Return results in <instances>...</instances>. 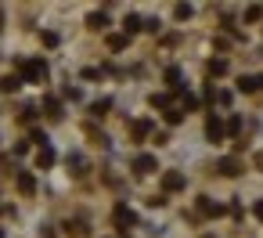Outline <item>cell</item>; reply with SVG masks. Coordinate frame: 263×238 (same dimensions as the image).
Segmentation results:
<instances>
[{"mask_svg": "<svg viewBox=\"0 0 263 238\" xmlns=\"http://www.w3.org/2000/svg\"><path fill=\"white\" fill-rule=\"evenodd\" d=\"M18 69H22V83H25V79H29V83H44V79H47V62L44 58L18 62Z\"/></svg>", "mask_w": 263, "mask_h": 238, "instance_id": "1", "label": "cell"}, {"mask_svg": "<svg viewBox=\"0 0 263 238\" xmlns=\"http://www.w3.org/2000/svg\"><path fill=\"white\" fill-rule=\"evenodd\" d=\"M112 217H116V224H119L123 231L137 224V217H134V210H130V206H116V213H112Z\"/></svg>", "mask_w": 263, "mask_h": 238, "instance_id": "2", "label": "cell"}, {"mask_svg": "<svg viewBox=\"0 0 263 238\" xmlns=\"http://www.w3.org/2000/svg\"><path fill=\"white\" fill-rule=\"evenodd\" d=\"M206 134H209V141H223V123H220L216 115L206 119Z\"/></svg>", "mask_w": 263, "mask_h": 238, "instance_id": "3", "label": "cell"}, {"mask_svg": "<svg viewBox=\"0 0 263 238\" xmlns=\"http://www.w3.org/2000/svg\"><path fill=\"white\" fill-rule=\"evenodd\" d=\"M162 188H166V191H180V188H184V173L170 170V173L162 177Z\"/></svg>", "mask_w": 263, "mask_h": 238, "instance_id": "4", "label": "cell"}, {"mask_svg": "<svg viewBox=\"0 0 263 238\" xmlns=\"http://www.w3.org/2000/svg\"><path fill=\"white\" fill-rule=\"evenodd\" d=\"M134 170H137V173H152V170H155V159H152V155H137V159H134Z\"/></svg>", "mask_w": 263, "mask_h": 238, "instance_id": "5", "label": "cell"}, {"mask_svg": "<svg viewBox=\"0 0 263 238\" xmlns=\"http://www.w3.org/2000/svg\"><path fill=\"white\" fill-rule=\"evenodd\" d=\"M220 173H223V177H235V173H242L238 159H220Z\"/></svg>", "mask_w": 263, "mask_h": 238, "instance_id": "6", "label": "cell"}, {"mask_svg": "<svg viewBox=\"0 0 263 238\" xmlns=\"http://www.w3.org/2000/svg\"><path fill=\"white\" fill-rule=\"evenodd\" d=\"M18 191H22V195H32V191H36L32 173H18Z\"/></svg>", "mask_w": 263, "mask_h": 238, "instance_id": "7", "label": "cell"}, {"mask_svg": "<svg viewBox=\"0 0 263 238\" xmlns=\"http://www.w3.org/2000/svg\"><path fill=\"white\" fill-rule=\"evenodd\" d=\"M22 87V76H4V79H0V91H8V94H15Z\"/></svg>", "mask_w": 263, "mask_h": 238, "instance_id": "8", "label": "cell"}, {"mask_svg": "<svg viewBox=\"0 0 263 238\" xmlns=\"http://www.w3.org/2000/svg\"><path fill=\"white\" fill-rule=\"evenodd\" d=\"M148 134H152V123H148V119H137V123H134V137L141 141V137H148Z\"/></svg>", "mask_w": 263, "mask_h": 238, "instance_id": "9", "label": "cell"}, {"mask_svg": "<svg viewBox=\"0 0 263 238\" xmlns=\"http://www.w3.org/2000/svg\"><path fill=\"white\" fill-rule=\"evenodd\" d=\"M166 83H170L173 91H180V87H184V83H180V69H173V65L166 69Z\"/></svg>", "mask_w": 263, "mask_h": 238, "instance_id": "10", "label": "cell"}, {"mask_svg": "<svg viewBox=\"0 0 263 238\" xmlns=\"http://www.w3.org/2000/svg\"><path fill=\"white\" fill-rule=\"evenodd\" d=\"M36 163H40V166H51V163H54V152H51V144H44V148H40V155H36Z\"/></svg>", "mask_w": 263, "mask_h": 238, "instance_id": "11", "label": "cell"}, {"mask_svg": "<svg viewBox=\"0 0 263 238\" xmlns=\"http://www.w3.org/2000/svg\"><path fill=\"white\" fill-rule=\"evenodd\" d=\"M256 87H259V83H256V76H242V79H238V91H245V94H252Z\"/></svg>", "mask_w": 263, "mask_h": 238, "instance_id": "12", "label": "cell"}, {"mask_svg": "<svg viewBox=\"0 0 263 238\" xmlns=\"http://www.w3.org/2000/svg\"><path fill=\"white\" fill-rule=\"evenodd\" d=\"M44 108H47V115H61V101L58 98H44Z\"/></svg>", "mask_w": 263, "mask_h": 238, "instance_id": "13", "label": "cell"}, {"mask_svg": "<svg viewBox=\"0 0 263 238\" xmlns=\"http://www.w3.org/2000/svg\"><path fill=\"white\" fill-rule=\"evenodd\" d=\"M209 72H213V76H223V72H227V62H223V58H213V62H209Z\"/></svg>", "mask_w": 263, "mask_h": 238, "instance_id": "14", "label": "cell"}, {"mask_svg": "<svg viewBox=\"0 0 263 238\" xmlns=\"http://www.w3.org/2000/svg\"><path fill=\"white\" fill-rule=\"evenodd\" d=\"M87 25H90V29H105V25H108L105 11H101V15H90V18H87Z\"/></svg>", "mask_w": 263, "mask_h": 238, "instance_id": "15", "label": "cell"}, {"mask_svg": "<svg viewBox=\"0 0 263 238\" xmlns=\"http://www.w3.org/2000/svg\"><path fill=\"white\" fill-rule=\"evenodd\" d=\"M108 108H112V101H108V98H101V101H94V105H90V112H94V115H105Z\"/></svg>", "mask_w": 263, "mask_h": 238, "instance_id": "16", "label": "cell"}, {"mask_svg": "<svg viewBox=\"0 0 263 238\" xmlns=\"http://www.w3.org/2000/svg\"><path fill=\"white\" fill-rule=\"evenodd\" d=\"M199 206H202V213H209V217H220V213H223V210H220L216 202H206V198H202V202H199Z\"/></svg>", "mask_w": 263, "mask_h": 238, "instance_id": "17", "label": "cell"}, {"mask_svg": "<svg viewBox=\"0 0 263 238\" xmlns=\"http://www.w3.org/2000/svg\"><path fill=\"white\" fill-rule=\"evenodd\" d=\"M180 119H184V112H180V108H170V112H166V123H170V127H177Z\"/></svg>", "mask_w": 263, "mask_h": 238, "instance_id": "18", "label": "cell"}, {"mask_svg": "<svg viewBox=\"0 0 263 238\" xmlns=\"http://www.w3.org/2000/svg\"><path fill=\"white\" fill-rule=\"evenodd\" d=\"M108 47L112 51H123L126 47V36H108Z\"/></svg>", "mask_w": 263, "mask_h": 238, "instance_id": "19", "label": "cell"}, {"mask_svg": "<svg viewBox=\"0 0 263 238\" xmlns=\"http://www.w3.org/2000/svg\"><path fill=\"white\" fill-rule=\"evenodd\" d=\"M137 29H144V22H141L137 15H130V18H126V33H137Z\"/></svg>", "mask_w": 263, "mask_h": 238, "instance_id": "20", "label": "cell"}, {"mask_svg": "<svg viewBox=\"0 0 263 238\" xmlns=\"http://www.w3.org/2000/svg\"><path fill=\"white\" fill-rule=\"evenodd\" d=\"M173 15H177V18H191V4H177Z\"/></svg>", "mask_w": 263, "mask_h": 238, "instance_id": "21", "label": "cell"}, {"mask_svg": "<svg viewBox=\"0 0 263 238\" xmlns=\"http://www.w3.org/2000/svg\"><path fill=\"white\" fill-rule=\"evenodd\" d=\"M69 234H87V224H80V220H72V224H69Z\"/></svg>", "mask_w": 263, "mask_h": 238, "instance_id": "22", "label": "cell"}, {"mask_svg": "<svg viewBox=\"0 0 263 238\" xmlns=\"http://www.w3.org/2000/svg\"><path fill=\"white\" fill-rule=\"evenodd\" d=\"M152 105H155V108H166L170 98H166V94H152Z\"/></svg>", "mask_w": 263, "mask_h": 238, "instance_id": "23", "label": "cell"}, {"mask_svg": "<svg viewBox=\"0 0 263 238\" xmlns=\"http://www.w3.org/2000/svg\"><path fill=\"white\" fill-rule=\"evenodd\" d=\"M259 15H263V8H249V11H245V18H249V22H256Z\"/></svg>", "mask_w": 263, "mask_h": 238, "instance_id": "24", "label": "cell"}, {"mask_svg": "<svg viewBox=\"0 0 263 238\" xmlns=\"http://www.w3.org/2000/svg\"><path fill=\"white\" fill-rule=\"evenodd\" d=\"M256 217H259V220H263V202H256Z\"/></svg>", "mask_w": 263, "mask_h": 238, "instance_id": "25", "label": "cell"}, {"mask_svg": "<svg viewBox=\"0 0 263 238\" xmlns=\"http://www.w3.org/2000/svg\"><path fill=\"white\" fill-rule=\"evenodd\" d=\"M0 25H4V15H0Z\"/></svg>", "mask_w": 263, "mask_h": 238, "instance_id": "26", "label": "cell"}, {"mask_svg": "<svg viewBox=\"0 0 263 238\" xmlns=\"http://www.w3.org/2000/svg\"><path fill=\"white\" fill-rule=\"evenodd\" d=\"M0 238H4V231H0Z\"/></svg>", "mask_w": 263, "mask_h": 238, "instance_id": "27", "label": "cell"}, {"mask_svg": "<svg viewBox=\"0 0 263 238\" xmlns=\"http://www.w3.org/2000/svg\"><path fill=\"white\" fill-rule=\"evenodd\" d=\"M256 83H263V79H256Z\"/></svg>", "mask_w": 263, "mask_h": 238, "instance_id": "28", "label": "cell"}]
</instances>
